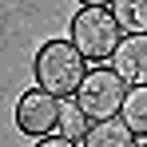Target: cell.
Returning a JSON list of instances; mask_svg holds the SVG:
<instances>
[{
	"label": "cell",
	"instance_id": "1",
	"mask_svg": "<svg viewBox=\"0 0 147 147\" xmlns=\"http://www.w3.org/2000/svg\"><path fill=\"white\" fill-rule=\"evenodd\" d=\"M32 76H36V84L44 92L68 99V96L80 92V84L88 76V56L76 48L72 40H48L36 52V60H32Z\"/></svg>",
	"mask_w": 147,
	"mask_h": 147
},
{
	"label": "cell",
	"instance_id": "2",
	"mask_svg": "<svg viewBox=\"0 0 147 147\" xmlns=\"http://www.w3.org/2000/svg\"><path fill=\"white\" fill-rule=\"evenodd\" d=\"M68 40L88 56V64H103V60L115 56V48L123 40V28L111 8H80L72 16V36Z\"/></svg>",
	"mask_w": 147,
	"mask_h": 147
},
{
	"label": "cell",
	"instance_id": "3",
	"mask_svg": "<svg viewBox=\"0 0 147 147\" xmlns=\"http://www.w3.org/2000/svg\"><path fill=\"white\" fill-rule=\"evenodd\" d=\"M80 107L92 115V119H115L123 111V99H127V84H123V76L115 68H103V64H92L88 76H84V84H80Z\"/></svg>",
	"mask_w": 147,
	"mask_h": 147
},
{
	"label": "cell",
	"instance_id": "4",
	"mask_svg": "<svg viewBox=\"0 0 147 147\" xmlns=\"http://www.w3.org/2000/svg\"><path fill=\"white\" fill-rule=\"evenodd\" d=\"M16 127L24 135H36V139L56 135L60 131V96L44 92L40 84L28 88L24 96H20V103H16Z\"/></svg>",
	"mask_w": 147,
	"mask_h": 147
},
{
	"label": "cell",
	"instance_id": "5",
	"mask_svg": "<svg viewBox=\"0 0 147 147\" xmlns=\"http://www.w3.org/2000/svg\"><path fill=\"white\" fill-rule=\"evenodd\" d=\"M107 64L123 76L127 88H147V32L143 36H123Z\"/></svg>",
	"mask_w": 147,
	"mask_h": 147
},
{
	"label": "cell",
	"instance_id": "6",
	"mask_svg": "<svg viewBox=\"0 0 147 147\" xmlns=\"http://www.w3.org/2000/svg\"><path fill=\"white\" fill-rule=\"evenodd\" d=\"M135 139H139V135L123 119H99V123H92V131L84 135V147H139Z\"/></svg>",
	"mask_w": 147,
	"mask_h": 147
},
{
	"label": "cell",
	"instance_id": "7",
	"mask_svg": "<svg viewBox=\"0 0 147 147\" xmlns=\"http://www.w3.org/2000/svg\"><path fill=\"white\" fill-rule=\"evenodd\" d=\"M92 115L80 107V99L68 96V99H60V135H68V139H76V143H84V135L92 131Z\"/></svg>",
	"mask_w": 147,
	"mask_h": 147
},
{
	"label": "cell",
	"instance_id": "8",
	"mask_svg": "<svg viewBox=\"0 0 147 147\" xmlns=\"http://www.w3.org/2000/svg\"><path fill=\"white\" fill-rule=\"evenodd\" d=\"M111 12L119 20L123 36H143L147 32V0H111Z\"/></svg>",
	"mask_w": 147,
	"mask_h": 147
},
{
	"label": "cell",
	"instance_id": "9",
	"mask_svg": "<svg viewBox=\"0 0 147 147\" xmlns=\"http://www.w3.org/2000/svg\"><path fill=\"white\" fill-rule=\"evenodd\" d=\"M119 119L127 123V127H131L139 139H147V88H131V92H127Z\"/></svg>",
	"mask_w": 147,
	"mask_h": 147
},
{
	"label": "cell",
	"instance_id": "10",
	"mask_svg": "<svg viewBox=\"0 0 147 147\" xmlns=\"http://www.w3.org/2000/svg\"><path fill=\"white\" fill-rule=\"evenodd\" d=\"M36 147H84V143H76V139H68V135H60V131H56V135H44Z\"/></svg>",
	"mask_w": 147,
	"mask_h": 147
},
{
	"label": "cell",
	"instance_id": "11",
	"mask_svg": "<svg viewBox=\"0 0 147 147\" xmlns=\"http://www.w3.org/2000/svg\"><path fill=\"white\" fill-rule=\"evenodd\" d=\"M80 8H111V0H80Z\"/></svg>",
	"mask_w": 147,
	"mask_h": 147
},
{
	"label": "cell",
	"instance_id": "12",
	"mask_svg": "<svg viewBox=\"0 0 147 147\" xmlns=\"http://www.w3.org/2000/svg\"><path fill=\"white\" fill-rule=\"evenodd\" d=\"M139 147H147V143H139Z\"/></svg>",
	"mask_w": 147,
	"mask_h": 147
}]
</instances>
